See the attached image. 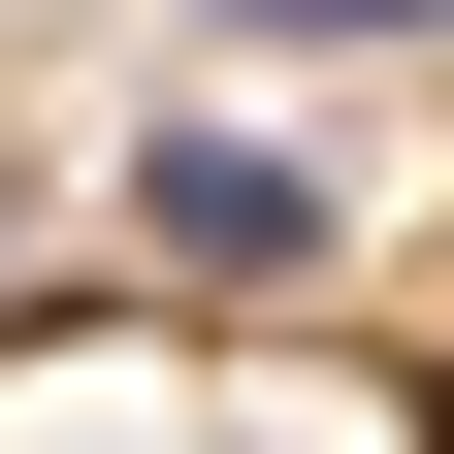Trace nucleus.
<instances>
[{
  "label": "nucleus",
  "mask_w": 454,
  "mask_h": 454,
  "mask_svg": "<svg viewBox=\"0 0 454 454\" xmlns=\"http://www.w3.org/2000/svg\"><path fill=\"white\" fill-rule=\"evenodd\" d=\"M130 227L195 260V293H293V260H325V162H293V130H162V162H130Z\"/></svg>",
  "instance_id": "1"
},
{
  "label": "nucleus",
  "mask_w": 454,
  "mask_h": 454,
  "mask_svg": "<svg viewBox=\"0 0 454 454\" xmlns=\"http://www.w3.org/2000/svg\"><path fill=\"white\" fill-rule=\"evenodd\" d=\"M227 33H422V0H227Z\"/></svg>",
  "instance_id": "2"
}]
</instances>
